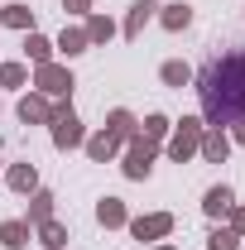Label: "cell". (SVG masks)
I'll use <instances>...</instances> for the list:
<instances>
[{"label":"cell","instance_id":"cell-1","mask_svg":"<svg viewBox=\"0 0 245 250\" xmlns=\"http://www.w3.org/2000/svg\"><path fill=\"white\" fill-rule=\"evenodd\" d=\"M197 96H202V125H236L245 121V53L212 58L197 72Z\"/></svg>","mask_w":245,"mask_h":250},{"label":"cell","instance_id":"cell-2","mask_svg":"<svg viewBox=\"0 0 245 250\" xmlns=\"http://www.w3.org/2000/svg\"><path fill=\"white\" fill-rule=\"evenodd\" d=\"M48 125H53V145H58V149H82V145H87V130H82L77 111H72L67 101L53 106V121Z\"/></svg>","mask_w":245,"mask_h":250},{"label":"cell","instance_id":"cell-3","mask_svg":"<svg viewBox=\"0 0 245 250\" xmlns=\"http://www.w3.org/2000/svg\"><path fill=\"white\" fill-rule=\"evenodd\" d=\"M202 130L207 125L197 121V116H183V121L173 125V135H168V159L173 164H187V159L197 154V145H202Z\"/></svg>","mask_w":245,"mask_h":250},{"label":"cell","instance_id":"cell-4","mask_svg":"<svg viewBox=\"0 0 245 250\" xmlns=\"http://www.w3.org/2000/svg\"><path fill=\"white\" fill-rule=\"evenodd\" d=\"M154 154H159V140H149V135H130V149H125V178H149V168H154Z\"/></svg>","mask_w":245,"mask_h":250},{"label":"cell","instance_id":"cell-5","mask_svg":"<svg viewBox=\"0 0 245 250\" xmlns=\"http://www.w3.org/2000/svg\"><path fill=\"white\" fill-rule=\"evenodd\" d=\"M34 87L48 96V101H67L77 82H72V72H67L62 62H43V67H34Z\"/></svg>","mask_w":245,"mask_h":250},{"label":"cell","instance_id":"cell-6","mask_svg":"<svg viewBox=\"0 0 245 250\" xmlns=\"http://www.w3.org/2000/svg\"><path fill=\"white\" fill-rule=\"evenodd\" d=\"M125 226H130V236H135V241H163L178 221H173V212H149V217H130Z\"/></svg>","mask_w":245,"mask_h":250},{"label":"cell","instance_id":"cell-7","mask_svg":"<svg viewBox=\"0 0 245 250\" xmlns=\"http://www.w3.org/2000/svg\"><path fill=\"white\" fill-rule=\"evenodd\" d=\"M20 121L24 125H48L53 121V101H48L43 92H24L20 96Z\"/></svg>","mask_w":245,"mask_h":250},{"label":"cell","instance_id":"cell-8","mask_svg":"<svg viewBox=\"0 0 245 250\" xmlns=\"http://www.w3.org/2000/svg\"><path fill=\"white\" fill-rule=\"evenodd\" d=\"M197 154L207 159V164H226V154H231V135L226 130H202V145H197Z\"/></svg>","mask_w":245,"mask_h":250},{"label":"cell","instance_id":"cell-9","mask_svg":"<svg viewBox=\"0 0 245 250\" xmlns=\"http://www.w3.org/2000/svg\"><path fill=\"white\" fill-rule=\"evenodd\" d=\"M231 207H236V192L226 183H216V188H207V197H202V212L212 221H221V217H231Z\"/></svg>","mask_w":245,"mask_h":250},{"label":"cell","instance_id":"cell-10","mask_svg":"<svg viewBox=\"0 0 245 250\" xmlns=\"http://www.w3.org/2000/svg\"><path fill=\"white\" fill-rule=\"evenodd\" d=\"M29 236H34V226L24 217L0 221V246H5V250H24V246H29Z\"/></svg>","mask_w":245,"mask_h":250},{"label":"cell","instance_id":"cell-11","mask_svg":"<svg viewBox=\"0 0 245 250\" xmlns=\"http://www.w3.org/2000/svg\"><path fill=\"white\" fill-rule=\"evenodd\" d=\"M154 10H159L154 0H140V5H130V15H125L121 34H125V39H140V34H144V24L154 20Z\"/></svg>","mask_w":245,"mask_h":250},{"label":"cell","instance_id":"cell-12","mask_svg":"<svg viewBox=\"0 0 245 250\" xmlns=\"http://www.w3.org/2000/svg\"><path fill=\"white\" fill-rule=\"evenodd\" d=\"M82 149H87V159H92V164H111V159L121 154V140H116V135H106V130H101V135H92V140H87V145H82Z\"/></svg>","mask_w":245,"mask_h":250},{"label":"cell","instance_id":"cell-13","mask_svg":"<svg viewBox=\"0 0 245 250\" xmlns=\"http://www.w3.org/2000/svg\"><path fill=\"white\" fill-rule=\"evenodd\" d=\"M159 24H163L168 34H183L187 24H192V5H183V0H173V5H163V10H159Z\"/></svg>","mask_w":245,"mask_h":250},{"label":"cell","instance_id":"cell-14","mask_svg":"<svg viewBox=\"0 0 245 250\" xmlns=\"http://www.w3.org/2000/svg\"><path fill=\"white\" fill-rule=\"evenodd\" d=\"M5 183L15 188V192H34V188H39V168H34L29 159H24V164H10V168H5Z\"/></svg>","mask_w":245,"mask_h":250},{"label":"cell","instance_id":"cell-15","mask_svg":"<svg viewBox=\"0 0 245 250\" xmlns=\"http://www.w3.org/2000/svg\"><path fill=\"white\" fill-rule=\"evenodd\" d=\"M96 221H101L106 231H116V226H125V221H130V212H125L121 197H101V202H96Z\"/></svg>","mask_w":245,"mask_h":250},{"label":"cell","instance_id":"cell-16","mask_svg":"<svg viewBox=\"0 0 245 250\" xmlns=\"http://www.w3.org/2000/svg\"><path fill=\"white\" fill-rule=\"evenodd\" d=\"M0 29H24V34H34V10H29V5H5V10H0Z\"/></svg>","mask_w":245,"mask_h":250},{"label":"cell","instance_id":"cell-17","mask_svg":"<svg viewBox=\"0 0 245 250\" xmlns=\"http://www.w3.org/2000/svg\"><path fill=\"white\" fill-rule=\"evenodd\" d=\"M34 231H39V246H48V250H62L67 246V226H62V221H39V226H34Z\"/></svg>","mask_w":245,"mask_h":250},{"label":"cell","instance_id":"cell-18","mask_svg":"<svg viewBox=\"0 0 245 250\" xmlns=\"http://www.w3.org/2000/svg\"><path fill=\"white\" fill-rule=\"evenodd\" d=\"M48 217H53V192L34 188V192H29V217H24V221H29V226H39V221H48Z\"/></svg>","mask_w":245,"mask_h":250},{"label":"cell","instance_id":"cell-19","mask_svg":"<svg viewBox=\"0 0 245 250\" xmlns=\"http://www.w3.org/2000/svg\"><path fill=\"white\" fill-rule=\"evenodd\" d=\"M53 48H58V53H67V58H77V53H87L92 43H87V29H62Z\"/></svg>","mask_w":245,"mask_h":250},{"label":"cell","instance_id":"cell-20","mask_svg":"<svg viewBox=\"0 0 245 250\" xmlns=\"http://www.w3.org/2000/svg\"><path fill=\"white\" fill-rule=\"evenodd\" d=\"M116 39V20L106 15H87V43H111Z\"/></svg>","mask_w":245,"mask_h":250},{"label":"cell","instance_id":"cell-21","mask_svg":"<svg viewBox=\"0 0 245 250\" xmlns=\"http://www.w3.org/2000/svg\"><path fill=\"white\" fill-rule=\"evenodd\" d=\"M106 135H116V140H130V135H135V116H130L125 106H116V111L106 116Z\"/></svg>","mask_w":245,"mask_h":250},{"label":"cell","instance_id":"cell-22","mask_svg":"<svg viewBox=\"0 0 245 250\" xmlns=\"http://www.w3.org/2000/svg\"><path fill=\"white\" fill-rule=\"evenodd\" d=\"M24 53H29L34 67H43V62H53V43H48L43 34H29V39H24Z\"/></svg>","mask_w":245,"mask_h":250},{"label":"cell","instance_id":"cell-23","mask_svg":"<svg viewBox=\"0 0 245 250\" xmlns=\"http://www.w3.org/2000/svg\"><path fill=\"white\" fill-rule=\"evenodd\" d=\"M159 77H163V87H187V82H192V67H187V62H163Z\"/></svg>","mask_w":245,"mask_h":250},{"label":"cell","instance_id":"cell-24","mask_svg":"<svg viewBox=\"0 0 245 250\" xmlns=\"http://www.w3.org/2000/svg\"><path fill=\"white\" fill-rule=\"evenodd\" d=\"M0 87H29V67L24 62H0Z\"/></svg>","mask_w":245,"mask_h":250},{"label":"cell","instance_id":"cell-25","mask_svg":"<svg viewBox=\"0 0 245 250\" xmlns=\"http://www.w3.org/2000/svg\"><path fill=\"white\" fill-rule=\"evenodd\" d=\"M207 250H241V236L231 226H216L212 236H207Z\"/></svg>","mask_w":245,"mask_h":250},{"label":"cell","instance_id":"cell-26","mask_svg":"<svg viewBox=\"0 0 245 250\" xmlns=\"http://www.w3.org/2000/svg\"><path fill=\"white\" fill-rule=\"evenodd\" d=\"M168 130H173V121H168V116H144V135H149V140H163Z\"/></svg>","mask_w":245,"mask_h":250},{"label":"cell","instance_id":"cell-27","mask_svg":"<svg viewBox=\"0 0 245 250\" xmlns=\"http://www.w3.org/2000/svg\"><path fill=\"white\" fill-rule=\"evenodd\" d=\"M231 231L245 236V207H231Z\"/></svg>","mask_w":245,"mask_h":250},{"label":"cell","instance_id":"cell-28","mask_svg":"<svg viewBox=\"0 0 245 250\" xmlns=\"http://www.w3.org/2000/svg\"><path fill=\"white\" fill-rule=\"evenodd\" d=\"M62 10H72V15H87V10H92V0H62Z\"/></svg>","mask_w":245,"mask_h":250},{"label":"cell","instance_id":"cell-29","mask_svg":"<svg viewBox=\"0 0 245 250\" xmlns=\"http://www.w3.org/2000/svg\"><path fill=\"white\" fill-rule=\"evenodd\" d=\"M231 145H245V121H236V130H231Z\"/></svg>","mask_w":245,"mask_h":250},{"label":"cell","instance_id":"cell-30","mask_svg":"<svg viewBox=\"0 0 245 250\" xmlns=\"http://www.w3.org/2000/svg\"><path fill=\"white\" fill-rule=\"evenodd\" d=\"M154 250H178V246H154Z\"/></svg>","mask_w":245,"mask_h":250}]
</instances>
